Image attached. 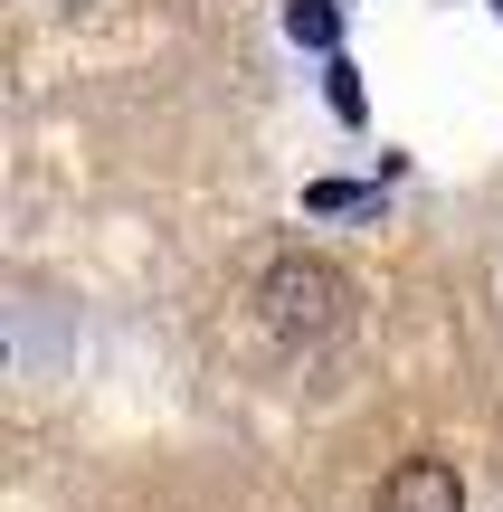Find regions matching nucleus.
Wrapping results in <instances>:
<instances>
[{
  "label": "nucleus",
  "mask_w": 503,
  "mask_h": 512,
  "mask_svg": "<svg viewBox=\"0 0 503 512\" xmlns=\"http://www.w3.org/2000/svg\"><path fill=\"white\" fill-rule=\"evenodd\" d=\"M380 512H466V484H456L447 456H409L380 484Z\"/></svg>",
  "instance_id": "obj_2"
},
{
  "label": "nucleus",
  "mask_w": 503,
  "mask_h": 512,
  "mask_svg": "<svg viewBox=\"0 0 503 512\" xmlns=\"http://www.w3.org/2000/svg\"><path fill=\"white\" fill-rule=\"evenodd\" d=\"M266 313H276L285 342H333L342 332V275L314 266V256H285V266H266Z\"/></svg>",
  "instance_id": "obj_1"
},
{
  "label": "nucleus",
  "mask_w": 503,
  "mask_h": 512,
  "mask_svg": "<svg viewBox=\"0 0 503 512\" xmlns=\"http://www.w3.org/2000/svg\"><path fill=\"white\" fill-rule=\"evenodd\" d=\"M285 29H295L304 48H333V0H295V10H285Z\"/></svg>",
  "instance_id": "obj_3"
}]
</instances>
